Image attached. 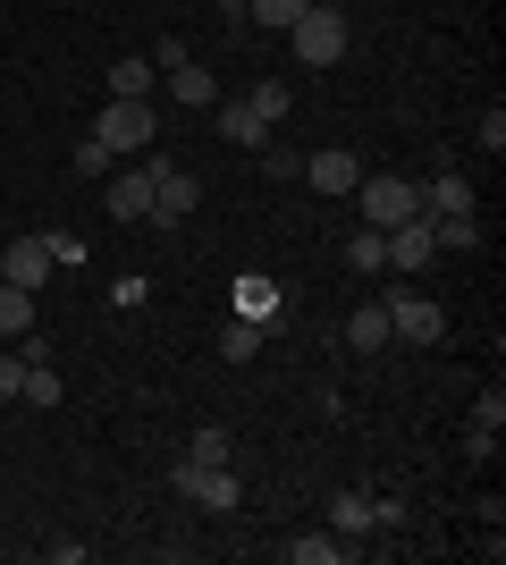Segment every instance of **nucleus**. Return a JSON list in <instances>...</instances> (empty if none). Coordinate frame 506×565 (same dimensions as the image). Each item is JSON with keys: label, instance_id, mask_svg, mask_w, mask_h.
I'll return each instance as SVG.
<instances>
[{"label": "nucleus", "instance_id": "nucleus-1", "mask_svg": "<svg viewBox=\"0 0 506 565\" xmlns=\"http://www.w3.org/2000/svg\"><path fill=\"white\" fill-rule=\"evenodd\" d=\"M346 43H355V25H346V9H330V0H313V9L288 25V60L295 68H337Z\"/></svg>", "mask_w": 506, "mask_h": 565}, {"label": "nucleus", "instance_id": "nucleus-2", "mask_svg": "<svg viewBox=\"0 0 506 565\" xmlns=\"http://www.w3.org/2000/svg\"><path fill=\"white\" fill-rule=\"evenodd\" d=\"M94 136H101V152L110 161H136V152H152V136H161V118H152V102H101V118H94Z\"/></svg>", "mask_w": 506, "mask_h": 565}, {"label": "nucleus", "instance_id": "nucleus-3", "mask_svg": "<svg viewBox=\"0 0 506 565\" xmlns=\"http://www.w3.org/2000/svg\"><path fill=\"white\" fill-rule=\"evenodd\" d=\"M422 212V186H413V178H355V220L363 228H397V220H413Z\"/></svg>", "mask_w": 506, "mask_h": 565}, {"label": "nucleus", "instance_id": "nucleus-4", "mask_svg": "<svg viewBox=\"0 0 506 565\" xmlns=\"http://www.w3.org/2000/svg\"><path fill=\"white\" fill-rule=\"evenodd\" d=\"M380 312H388V338H406V347H439V338H448V312H439L422 287H388Z\"/></svg>", "mask_w": 506, "mask_h": 565}, {"label": "nucleus", "instance_id": "nucleus-5", "mask_svg": "<svg viewBox=\"0 0 506 565\" xmlns=\"http://www.w3.org/2000/svg\"><path fill=\"white\" fill-rule=\"evenodd\" d=\"M169 481H177V498H194L203 515H228V507L245 498V481H237V472H228V465H203V456H186V465L169 472Z\"/></svg>", "mask_w": 506, "mask_h": 565}, {"label": "nucleus", "instance_id": "nucleus-6", "mask_svg": "<svg viewBox=\"0 0 506 565\" xmlns=\"http://www.w3.org/2000/svg\"><path fill=\"white\" fill-rule=\"evenodd\" d=\"M194 203H203V178L169 161L161 178H152V228H186V220H194Z\"/></svg>", "mask_w": 506, "mask_h": 565}, {"label": "nucleus", "instance_id": "nucleus-7", "mask_svg": "<svg viewBox=\"0 0 506 565\" xmlns=\"http://www.w3.org/2000/svg\"><path fill=\"white\" fill-rule=\"evenodd\" d=\"M380 254H388V270H422V262L439 254L431 212H413V220H397V228H380Z\"/></svg>", "mask_w": 506, "mask_h": 565}, {"label": "nucleus", "instance_id": "nucleus-8", "mask_svg": "<svg viewBox=\"0 0 506 565\" xmlns=\"http://www.w3.org/2000/svg\"><path fill=\"white\" fill-rule=\"evenodd\" d=\"M0 279L25 287V296H43V279H51V245H43V236H18V245L0 254Z\"/></svg>", "mask_w": 506, "mask_h": 565}, {"label": "nucleus", "instance_id": "nucleus-9", "mask_svg": "<svg viewBox=\"0 0 506 565\" xmlns=\"http://www.w3.org/2000/svg\"><path fill=\"white\" fill-rule=\"evenodd\" d=\"M295 169H304V186H313V194H355V178H363L355 152H337V143L313 152V161H295Z\"/></svg>", "mask_w": 506, "mask_h": 565}, {"label": "nucleus", "instance_id": "nucleus-10", "mask_svg": "<svg viewBox=\"0 0 506 565\" xmlns=\"http://www.w3.org/2000/svg\"><path fill=\"white\" fill-rule=\"evenodd\" d=\"M330 532H346V541L380 532V498H372V490H337L330 498Z\"/></svg>", "mask_w": 506, "mask_h": 565}, {"label": "nucleus", "instance_id": "nucleus-11", "mask_svg": "<svg viewBox=\"0 0 506 565\" xmlns=\"http://www.w3.org/2000/svg\"><path fill=\"white\" fill-rule=\"evenodd\" d=\"M212 118H219V136L237 143V152H262L270 143V127L254 118V102H212Z\"/></svg>", "mask_w": 506, "mask_h": 565}, {"label": "nucleus", "instance_id": "nucleus-12", "mask_svg": "<svg viewBox=\"0 0 506 565\" xmlns=\"http://www.w3.org/2000/svg\"><path fill=\"white\" fill-rule=\"evenodd\" d=\"M422 212H431V220H448V212H482V194H473V178H456V169H448V178H431V186H422Z\"/></svg>", "mask_w": 506, "mask_h": 565}, {"label": "nucleus", "instance_id": "nucleus-13", "mask_svg": "<svg viewBox=\"0 0 506 565\" xmlns=\"http://www.w3.org/2000/svg\"><path fill=\"white\" fill-rule=\"evenodd\" d=\"M346 557H355L346 532H295L288 541V565H346Z\"/></svg>", "mask_w": 506, "mask_h": 565}, {"label": "nucleus", "instance_id": "nucleus-14", "mask_svg": "<svg viewBox=\"0 0 506 565\" xmlns=\"http://www.w3.org/2000/svg\"><path fill=\"white\" fill-rule=\"evenodd\" d=\"M161 76H169V94L186 102V110H212V102H219V76L194 68V60H177V68H161Z\"/></svg>", "mask_w": 506, "mask_h": 565}, {"label": "nucleus", "instance_id": "nucleus-15", "mask_svg": "<svg viewBox=\"0 0 506 565\" xmlns=\"http://www.w3.org/2000/svg\"><path fill=\"white\" fill-rule=\"evenodd\" d=\"M346 347H355V354L397 347V338H388V312H380V305H355V312H346Z\"/></svg>", "mask_w": 506, "mask_h": 565}, {"label": "nucleus", "instance_id": "nucleus-16", "mask_svg": "<svg viewBox=\"0 0 506 565\" xmlns=\"http://www.w3.org/2000/svg\"><path fill=\"white\" fill-rule=\"evenodd\" d=\"M279 305H288V287H279V279H237V312H245V321H270Z\"/></svg>", "mask_w": 506, "mask_h": 565}, {"label": "nucleus", "instance_id": "nucleus-17", "mask_svg": "<svg viewBox=\"0 0 506 565\" xmlns=\"http://www.w3.org/2000/svg\"><path fill=\"white\" fill-rule=\"evenodd\" d=\"M152 76H161L152 60H110V94L119 102H152Z\"/></svg>", "mask_w": 506, "mask_h": 565}, {"label": "nucleus", "instance_id": "nucleus-18", "mask_svg": "<svg viewBox=\"0 0 506 565\" xmlns=\"http://www.w3.org/2000/svg\"><path fill=\"white\" fill-rule=\"evenodd\" d=\"M254 354H262V321H228V330H219V363H254Z\"/></svg>", "mask_w": 506, "mask_h": 565}, {"label": "nucleus", "instance_id": "nucleus-19", "mask_svg": "<svg viewBox=\"0 0 506 565\" xmlns=\"http://www.w3.org/2000/svg\"><path fill=\"white\" fill-rule=\"evenodd\" d=\"M304 9H313V0H245V25H270V34H288Z\"/></svg>", "mask_w": 506, "mask_h": 565}, {"label": "nucleus", "instance_id": "nucleus-20", "mask_svg": "<svg viewBox=\"0 0 506 565\" xmlns=\"http://www.w3.org/2000/svg\"><path fill=\"white\" fill-rule=\"evenodd\" d=\"M25 330H34V296L0 279V338H25Z\"/></svg>", "mask_w": 506, "mask_h": 565}, {"label": "nucleus", "instance_id": "nucleus-21", "mask_svg": "<svg viewBox=\"0 0 506 565\" xmlns=\"http://www.w3.org/2000/svg\"><path fill=\"white\" fill-rule=\"evenodd\" d=\"M245 102H254V118H262L270 136H279V118H288V76H262V85H254Z\"/></svg>", "mask_w": 506, "mask_h": 565}, {"label": "nucleus", "instance_id": "nucleus-22", "mask_svg": "<svg viewBox=\"0 0 506 565\" xmlns=\"http://www.w3.org/2000/svg\"><path fill=\"white\" fill-rule=\"evenodd\" d=\"M431 236H439V245H456V254H473V245H482V220H473V212H448V220H431Z\"/></svg>", "mask_w": 506, "mask_h": 565}, {"label": "nucleus", "instance_id": "nucleus-23", "mask_svg": "<svg viewBox=\"0 0 506 565\" xmlns=\"http://www.w3.org/2000/svg\"><path fill=\"white\" fill-rule=\"evenodd\" d=\"M68 388H60V372L51 363H25V388H18V405H60Z\"/></svg>", "mask_w": 506, "mask_h": 565}, {"label": "nucleus", "instance_id": "nucleus-24", "mask_svg": "<svg viewBox=\"0 0 506 565\" xmlns=\"http://www.w3.org/2000/svg\"><path fill=\"white\" fill-rule=\"evenodd\" d=\"M506 430V388H482L473 397V439H498Z\"/></svg>", "mask_w": 506, "mask_h": 565}, {"label": "nucleus", "instance_id": "nucleus-25", "mask_svg": "<svg viewBox=\"0 0 506 565\" xmlns=\"http://www.w3.org/2000/svg\"><path fill=\"white\" fill-rule=\"evenodd\" d=\"M43 245H51V270H85V236L76 228H43Z\"/></svg>", "mask_w": 506, "mask_h": 565}, {"label": "nucleus", "instance_id": "nucleus-26", "mask_svg": "<svg viewBox=\"0 0 506 565\" xmlns=\"http://www.w3.org/2000/svg\"><path fill=\"white\" fill-rule=\"evenodd\" d=\"M346 262H355V270H388V254H380V228H355V236H346Z\"/></svg>", "mask_w": 506, "mask_h": 565}, {"label": "nucleus", "instance_id": "nucleus-27", "mask_svg": "<svg viewBox=\"0 0 506 565\" xmlns=\"http://www.w3.org/2000/svg\"><path fill=\"white\" fill-rule=\"evenodd\" d=\"M76 178H94V186L110 178V152H101V136H76Z\"/></svg>", "mask_w": 506, "mask_h": 565}, {"label": "nucleus", "instance_id": "nucleus-28", "mask_svg": "<svg viewBox=\"0 0 506 565\" xmlns=\"http://www.w3.org/2000/svg\"><path fill=\"white\" fill-rule=\"evenodd\" d=\"M186 456H203V465H228V430H219V423H203V430L186 439Z\"/></svg>", "mask_w": 506, "mask_h": 565}, {"label": "nucleus", "instance_id": "nucleus-29", "mask_svg": "<svg viewBox=\"0 0 506 565\" xmlns=\"http://www.w3.org/2000/svg\"><path fill=\"white\" fill-rule=\"evenodd\" d=\"M18 388H25V354H0V405L18 397Z\"/></svg>", "mask_w": 506, "mask_h": 565}, {"label": "nucleus", "instance_id": "nucleus-30", "mask_svg": "<svg viewBox=\"0 0 506 565\" xmlns=\"http://www.w3.org/2000/svg\"><path fill=\"white\" fill-rule=\"evenodd\" d=\"M482 143H489V152H506V110H498V102L482 110Z\"/></svg>", "mask_w": 506, "mask_h": 565}, {"label": "nucleus", "instance_id": "nucleus-31", "mask_svg": "<svg viewBox=\"0 0 506 565\" xmlns=\"http://www.w3.org/2000/svg\"><path fill=\"white\" fill-rule=\"evenodd\" d=\"M212 9H219V18H237V25H245V0H212Z\"/></svg>", "mask_w": 506, "mask_h": 565}]
</instances>
